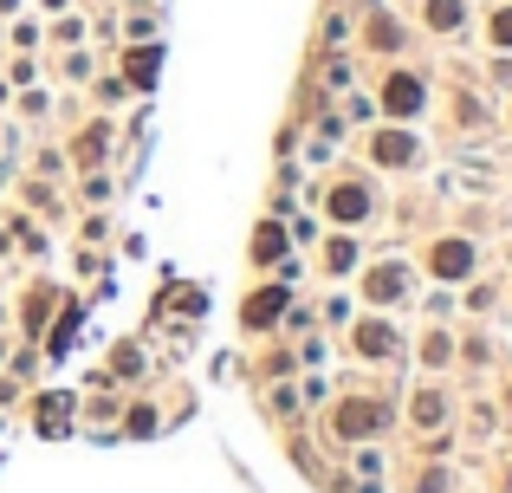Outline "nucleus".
<instances>
[{"mask_svg": "<svg viewBox=\"0 0 512 493\" xmlns=\"http://www.w3.org/2000/svg\"><path fill=\"white\" fill-rule=\"evenodd\" d=\"M415 279H422V273H415V266L396 253V260H383V266H370V273H363V299H370L376 312H389V305L415 299Z\"/></svg>", "mask_w": 512, "mask_h": 493, "instance_id": "1", "label": "nucleus"}, {"mask_svg": "<svg viewBox=\"0 0 512 493\" xmlns=\"http://www.w3.org/2000/svg\"><path fill=\"white\" fill-rule=\"evenodd\" d=\"M370 163L376 169H415L422 163V137L402 130V124H376L370 130Z\"/></svg>", "mask_w": 512, "mask_h": 493, "instance_id": "2", "label": "nucleus"}, {"mask_svg": "<svg viewBox=\"0 0 512 493\" xmlns=\"http://www.w3.org/2000/svg\"><path fill=\"white\" fill-rule=\"evenodd\" d=\"M111 143H117V124L98 111V117H91V124L72 137V150H65V156H72L78 176H85V169H104V163H111Z\"/></svg>", "mask_w": 512, "mask_h": 493, "instance_id": "3", "label": "nucleus"}, {"mask_svg": "<svg viewBox=\"0 0 512 493\" xmlns=\"http://www.w3.org/2000/svg\"><path fill=\"white\" fill-rule=\"evenodd\" d=\"M350 351L370 357V364H383V357L402 351V331L389 325V318H357V325H350Z\"/></svg>", "mask_w": 512, "mask_h": 493, "instance_id": "4", "label": "nucleus"}, {"mask_svg": "<svg viewBox=\"0 0 512 493\" xmlns=\"http://www.w3.org/2000/svg\"><path fill=\"white\" fill-rule=\"evenodd\" d=\"M383 117H422V104H428V85L415 72H389V85H383Z\"/></svg>", "mask_w": 512, "mask_h": 493, "instance_id": "5", "label": "nucleus"}, {"mask_svg": "<svg viewBox=\"0 0 512 493\" xmlns=\"http://www.w3.org/2000/svg\"><path fill=\"white\" fill-rule=\"evenodd\" d=\"M286 299H292V286H260V292H247V305H240V325H247V331H273L279 318H286Z\"/></svg>", "mask_w": 512, "mask_h": 493, "instance_id": "6", "label": "nucleus"}, {"mask_svg": "<svg viewBox=\"0 0 512 493\" xmlns=\"http://www.w3.org/2000/svg\"><path fill=\"white\" fill-rule=\"evenodd\" d=\"M428 273L441 279V286H461L467 273H474V241H435V253H428Z\"/></svg>", "mask_w": 512, "mask_h": 493, "instance_id": "7", "label": "nucleus"}, {"mask_svg": "<svg viewBox=\"0 0 512 493\" xmlns=\"http://www.w3.org/2000/svg\"><path fill=\"white\" fill-rule=\"evenodd\" d=\"M376 429H389V409L383 403H357V396L338 403V435H344V442H370Z\"/></svg>", "mask_w": 512, "mask_h": 493, "instance_id": "8", "label": "nucleus"}, {"mask_svg": "<svg viewBox=\"0 0 512 493\" xmlns=\"http://www.w3.org/2000/svg\"><path fill=\"white\" fill-rule=\"evenodd\" d=\"M325 215L338 221V228H357V221L370 215V182H338V189L325 195Z\"/></svg>", "mask_w": 512, "mask_h": 493, "instance_id": "9", "label": "nucleus"}, {"mask_svg": "<svg viewBox=\"0 0 512 493\" xmlns=\"http://www.w3.org/2000/svg\"><path fill=\"white\" fill-rule=\"evenodd\" d=\"M156 72H163V46H156V39H150V52H130V59H124V72H117V78H124V85L130 91H137V98H143V91H156Z\"/></svg>", "mask_w": 512, "mask_h": 493, "instance_id": "10", "label": "nucleus"}, {"mask_svg": "<svg viewBox=\"0 0 512 493\" xmlns=\"http://www.w3.org/2000/svg\"><path fill=\"white\" fill-rule=\"evenodd\" d=\"M33 422H39V435H52V442H59V435H65V422H72V390L39 396V403H33Z\"/></svg>", "mask_w": 512, "mask_h": 493, "instance_id": "11", "label": "nucleus"}, {"mask_svg": "<svg viewBox=\"0 0 512 493\" xmlns=\"http://www.w3.org/2000/svg\"><path fill=\"white\" fill-rule=\"evenodd\" d=\"M52 312H59V292H52V286H33V292H26V318H20V338H33V331L46 325Z\"/></svg>", "mask_w": 512, "mask_h": 493, "instance_id": "12", "label": "nucleus"}, {"mask_svg": "<svg viewBox=\"0 0 512 493\" xmlns=\"http://www.w3.org/2000/svg\"><path fill=\"white\" fill-rule=\"evenodd\" d=\"M111 195H117V176H104V169H85V176H78V202L85 208H111Z\"/></svg>", "mask_w": 512, "mask_h": 493, "instance_id": "13", "label": "nucleus"}, {"mask_svg": "<svg viewBox=\"0 0 512 493\" xmlns=\"http://www.w3.org/2000/svg\"><path fill=\"white\" fill-rule=\"evenodd\" d=\"M279 253H286V228H279V221H260V228H253V266H273Z\"/></svg>", "mask_w": 512, "mask_h": 493, "instance_id": "14", "label": "nucleus"}, {"mask_svg": "<svg viewBox=\"0 0 512 493\" xmlns=\"http://www.w3.org/2000/svg\"><path fill=\"white\" fill-rule=\"evenodd\" d=\"M428 26L435 33H467V0H428Z\"/></svg>", "mask_w": 512, "mask_h": 493, "instance_id": "15", "label": "nucleus"}, {"mask_svg": "<svg viewBox=\"0 0 512 493\" xmlns=\"http://www.w3.org/2000/svg\"><path fill=\"white\" fill-rule=\"evenodd\" d=\"M156 429H163V416H156V403H130V409H124V435H130V442H150Z\"/></svg>", "mask_w": 512, "mask_h": 493, "instance_id": "16", "label": "nucleus"}, {"mask_svg": "<svg viewBox=\"0 0 512 493\" xmlns=\"http://www.w3.org/2000/svg\"><path fill=\"white\" fill-rule=\"evenodd\" d=\"M143 370H150V357H143L137 344H117V351H111V370H104V377H124V383H137Z\"/></svg>", "mask_w": 512, "mask_h": 493, "instance_id": "17", "label": "nucleus"}, {"mask_svg": "<svg viewBox=\"0 0 512 493\" xmlns=\"http://www.w3.org/2000/svg\"><path fill=\"white\" fill-rule=\"evenodd\" d=\"M338 117H344V124H376V117H383V104H376L370 91H357V85H350V91H344V111H338Z\"/></svg>", "mask_w": 512, "mask_h": 493, "instance_id": "18", "label": "nucleus"}, {"mask_svg": "<svg viewBox=\"0 0 512 493\" xmlns=\"http://www.w3.org/2000/svg\"><path fill=\"white\" fill-rule=\"evenodd\" d=\"M13 111H20V124H39V117H52V91H39V85H20Z\"/></svg>", "mask_w": 512, "mask_h": 493, "instance_id": "19", "label": "nucleus"}, {"mask_svg": "<svg viewBox=\"0 0 512 493\" xmlns=\"http://www.w3.org/2000/svg\"><path fill=\"white\" fill-rule=\"evenodd\" d=\"M357 260H363V247L350 241V234H338V241L325 247V266H331V273H357Z\"/></svg>", "mask_w": 512, "mask_h": 493, "instance_id": "20", "label": "nucleus"}, {"mask_svg": "<svg viewBox=\"0 0 512 493\" xmlns=\"http://www.w3.org/2000/svg\"><path fill=\"white\" fill-rule=\"evenodd\" d=\"M409 416H415V422H428V429H435V422L448 416V396H441V390H422V396H415V403H409Z\"/></svg>", "mask_w": 512, "mask_h": 493, "instance_id": "21", "label": "nucleus"}, {"mask_svg": "<svg viewBox=\"0 0 512 493\" xmlns=\"http://www.w3.org/2000/svg\"><path fill=\"white\" fill-rule=\"evenodd\" d=\"M286 241H292V247H318V241H325V221H318V215H292Z\"/></svg>", "mask_w": 512, "mask_h": 493, "instance_id": "22", "label": "nucleus"}, {"mask_svg": "<svg viewBox=\"0 0 512 493\" xmlns=\"http://www.w3.org/2000/svg\"><path fill=\"white\" fill-rule=\"evenodd\" d=\"M422 364H454V331H428V338H422Z\"/></svg>", "mask_w": 512, "mask_h": 493, "instance_id": "23", "label": "nucleus"}, {"mask_svg": "<svg viewBox=\"0 0 512 493\" xmlns=\"http://www.w3.org/2000/svg\"><path fill=\"white\" fill-rule=\"evenodd\" d=\"M33 169H39V176H65V169H72V156H65L59 143H39V150H33Z\"/></svg>", "mask_w": 512, "mask_h": 493, "instance_id": "24", "label": "nucleus"}, {"mask_svg": "<svg viewBox=\"0 0 512 493\" xmlns=\"http://www.w3.org/2000/svg\"><path fill=\"white\" fill-rule=\"evenodd\" d=\"M78 241H85V247H104V241H111V215H104V208H91V215L78 221Z\"/></svg>", "mask_w": 512, "mask_h": 493, "instance_id": "25", "label": "nucleus"}, {"mask_svg": "<svg viewBox=\"0 0 512 493\" xmlns=\"http://www.w3.org/2000/svg\"><path fill=\"white\" fill-rule=\"evenodd\" d=\"M91 91H98V111H104V117H111L117 104L130 98V85H124V78H91Z\"/></svg>", "mask_w": 512, "mask_h": 493, "instance_id": "26", "label": "nucleus"}, {"mask_svg": "<svg viewBox=\"0 0 512 493\" xmlns=\"http://www.w3.org/2000/svg\"><path fill=\"white\" fill-rule=\"evenodd\" d=\"M266 409H273V416H299V383H273V396H266Z\"/></svg>", "mask_w": 512, "mask_h": 493, "instance_id": "27", "label": "nucleus"}, {"mask_svg": "<svg viewBox=\"0 0 512 493\" xmlns=\"http://www.w3.org/2000/svg\"><path fill=\"white\" fill-rule=\"evenodd\" d=\"M72 344H78V305H65V312H59V331H52V357L72 351Z\"/></svg>", "mask_w": 512, "mask_h": 493, "instance_id": "28", "label": "nucleus"}, {"mask_svg": "<svg viewBox=\"0 0 512 493\" xmlns=\"http://www.w3.org/2000/svg\"><path fill=\"white\" fill-rule=\"evenodd\" d=\"M487 39H493L500 52H512V7H500V13L487 20Z\"/></svg>", "mask_w": 512, "mask_h": 493, "instance_id": "29", "label": "nucleus"}, {"mask_svg": "<svg viewBox=\"0 0 512 493\" xmlns=\"http://www.w3.org/2000/svg\"><path fill=\"white\" fill-rule=\"evenodd\" d=\"M78 39H85V20H72V13H65V20L52 26V46H78Z\"/></svg>", "mask_w": 512, "mask_h": 493, "instance_id": "30", "label": "nucleus"}, {"mask_svg": "<svg viewBox=\"0 0 512 493\" xmlns=\"http://www.w3.org/2000/svg\"><path fill=\"white\" fill-rule=\"evenodd\" d=\"M124 39H137V46H143V39H156V13H137V20H124Z\"/></svg>", "mask_w": 512, "mask_h": 493, "instance_id": "31", "label": "nucleus"}, {"mask_svg": "<svg viewBox=\"0 0 512 493\" xmlns=\"http://www.w3.org/2000/svg\"><path fill=\"white\" fill-rule=\"evenodd\" d=\"M20 396H26V383L13 377V370H0V409H13V403H20Z\"/></svg>", "mask_w": 512, "mask_h": 493, "instance_id": "32", "label": "nucleus"}, {"mask_svg": "<svg viewBox=\"0 0 512 493\" xmlns=\"http://www.w3.org/2000/svg\"><path fill=\"white\" fill-rule=\"evenodd\" d=\"M26 202H33L39 215H59V195H52V189H39V182H33V189H26Z\"/></svg>", "mask_w": 512, "mask_h": 493, "instance_id": "33", "label": "nucleus"}, {"mask_svg": "<svg viewBox=\"0 0 512 493\" xmlns=\"http://www.w3.org/2000/svg\"><path fill=\"white\" fill-rule=\"evenodd\" d=\"M13 46L33 52V46H39V26H33V20H13Z\"/></svg>", "mask_w": 512, "mask_h": 493, "instance_id": "34", "label": "nucleus"}, {"mask_svg": "<svg viewBox=\"0 0 512 493\" xmlns=\"http://www.w3.org/2000/svg\"><path fill=\"white\" fill-rule=\"evenodd\" d=\"M65 78H72V85H91V59H85V52H72V59H65Z\"/></svg>", "mask_w": 512, "mask_h": 493, "instance_id": "35", "label": "nucleus"}, {"mask_svg": "<svg viewBox=\"0 0 512 493\" xmlns=\"http://www.w3.org/2000/svg\"><path fill=\"white\" fill-rule=\"evenodd\" d=\"M299 364H312V370L325 364V338H299Z\"/></svg>", "mask_w": 512, "mask_h": 493, "instance_id": "36", "label": "nucleus"}, {"mask_svg": "<svg viewBox=\"0 0 512 493\" xmlns=\"http://www.w3.org/2000/svg\"><path fill=\"white\" fill-rule=\"evenodd\" d=\"M91 273H104V260H98V247H78V279H91Z\"/></svg>", "mask_w": 512, "mask_h": 493, "instance_id": "37", "label": "nucleus"}, {"mask_svg": "<svg viewBox=\"0 0 512 493\" xmlns=\"http://www.w3.org/2000/svg\"><path fill=\"white\" fill-rule=\"evenodd\" d=\"M325 318H331V325H350V299H344V292H338V299H325Z\"/></svg>", "mask_w": 512, "mask_h": 493, "instance_id": "38", "label": "nucleus"}, {"mask_svg": "<svg viewBox=\"0 0 512 493\" xmlns=\"http://www.w3.org/2000/svg\"><path fill=\"white\" fill-rule=\"evenodd\" d=\"M357 468H363V474L376 481V474H383V455H376V448H357Z\"/></svg>", "mask_w": 512, "mask_h": 493, "instance_id": "39", "label": "nucleus"}, {"mask_svg": "<svg viewBox=\"0 0 512 493\" xmlns=\"http://www.w3.org/2000/svg\"><path fill=\"white\" fill-rule=\"evenodd\" d=\"M0 260H13V234H0Z\"/></svg>", "mask_w": 512, "mask_h": 493, "instance_id": "40", "label": "nucleus"}, {"mask_svg": "<svg viewBox=\"0 0 512 493\" xmlns=\"http://www.w3.org/2000/svg\"><path fill=\"white\" fill-rule=\"evenodd\" d=\"M7 357H13V338H0V370H7Z\"/></svg>", "mask_w": 512, "mask_h": 493, "instance_id": "41", "label": "nucleus"}, {"mask_svg": "<svg viewBox=\"0 0 512 493\" xmlns=\"http://www.w3.org/2000/svg\"><path fill=\"white\" fill-rule=\"evenodd\" d=\"M39 7H52V13H65V0H39Z\"/></svg>", "mask_w": 512, "mask_h": 493, "instance_id": "42", "label": "nucleus"}, {"mask_svg": "<svg viewBox=\"0 0 512 493\" xmlns=\"http://www.w3.org/2000/svg\"><path fill=\"white\" fill-rule=\"evenodd\" d=\"M357 493H383V487H376V481H363V487H357Z\"/></svg>", "mask_w": 512, "mask_h": 493, "instance_id": "43", "label": "nucleus"}, {"mask_svg": "<svg viewBox=\"0 0 512 493\" xmlns=\"http://www.w3.org/2000/svg\"><path fill=\"white\" fill-rule=\"evenodd\" d=\"M7 91H13V85H7V78H0V104H7Z\"/></svg>", "mask_w": 512, "mask_h": 493, "instance_id": "44", "label": "nucleus"}, {"mask_svg": "<svg viewBox=\"0 0 512 493\" xmlns=\"http://www.w3.org/2000/svg\"><path fill=\"white\" fill-rule=\"evenodd\" d=\"M13 7H20V0H0V13H13Z\"/></svg>", "mask_w": 512, "mask_h": 493, "instance_id": "45", "label": "nucleus"}, {"mask_svg": "<svg viewBox=\"0 0 512 493\" xmlns=\"http://www.w3.org/2000/svg\"><path fill=\"white\" fill-rule=\"evenodd\" d=\"M0 435H7V409H0Z\"/></svg>", "mask_w": 512, "mask_h": 493, "instance_id": "46", "label": "nucleus"}, {"mask_svg": "<svg viewBox=\"0 0 512 493\" xmlns=\"http://www.w3.org/2000/svg\"><path fill=\"white\" fill-rule=\"evenodd\" d=\"M0 325H7V299H0Z\"/></svg>", "mask_w": 512, "mask_h": 493, "instance_id": "47", "label": "nucleus"}, {"mask_svg": "<svg viewBox=\"0 0 512 493\" xmlns=\"http://www.w3.org/2000/svg\"><path fill=\"white\" fill-rule=\"evenodd\" d=\"M506 409H512V396H506Z\"/></svg>", "mask_w": 512, "mask_h": 493, "instance_id": "48", "label": "nucleus"}]
</instances>
